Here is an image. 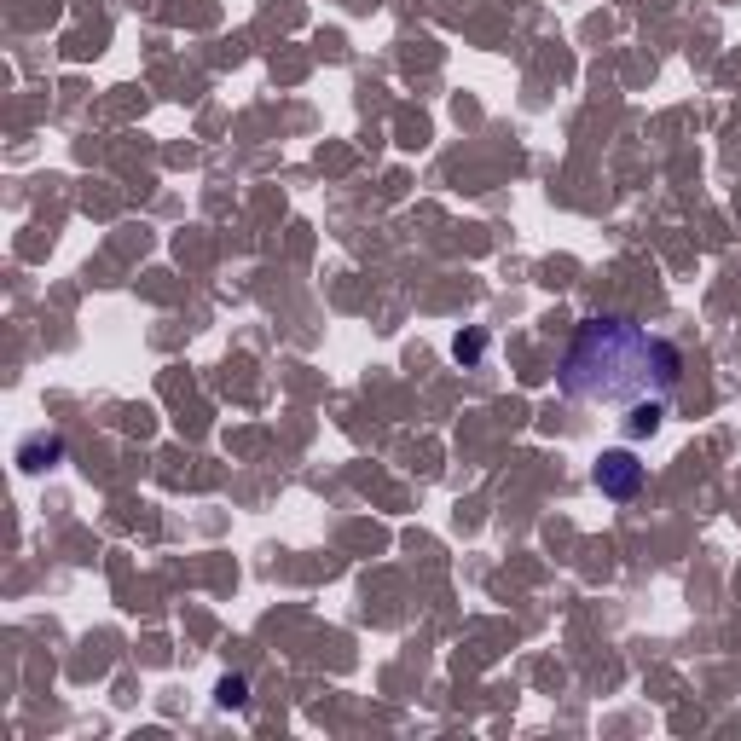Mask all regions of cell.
Masks as SVG:
<instances>
[{"mask_svg":"<svg viewBox=\"0 0 741 741\" xmlns=\"http://www.w3.org/2000/svg\"><path fill=\"white\" fill-rule=\"evenodd\" d=\"M64 458V440H47V435H35V440H24V452H18V464L24 469H47V464H58Z\"/></svg>","mask_w":741,"mask_h":741,"instance_id":"cell-4","label":"cell"},{"mask_svg":"<svg viewBox=\"0 0 741 741\" xmlns=\"http://www.w3.org/2000/svg\"><path fill=\"white\" fill-rule=\"evenodd\" d=\"M481 354H487V330H458L452 336V359L458 365H481Z\"/></svg>","mask_w":741,"mask_h":741,"instance_id":"cell-5","label":"cell"},{"mask_svg":"<svg viewBox=\"0 0 741 741\" xmlns=\"http://www.w3.org/2000/svg\"><path fill=\"white\" fill-rule=\"evenodd\" d=\"M215 701H220V707H249V684H244V678H220Z\"/></svg>","mask_w":741,"mask_h":741,"instance_id":"cell-6","label":"cell"},{"mask_svg":"<svg viewBox=\"0 0 741 741\" xmlns=\"http://www.w3.org/2000/svg\"><path fill=\"white\" fill-rule=\"evenodd\" d=\"M591 481H597V493H603V498L626 504V498H637V493H643V464H637V452L614 446V452H603V458H597Z\"/></svg>","mask_w":741,"mask_h":741,"instance_id":"cell-2","label":"cell"},{"mask_svg":"<svg viewBox=\"0 0 741 741\" xmlns=\"http://www.w3.org/2000/svg\"><path fill=\"white\" fill-rule=\"evenodd\" d=\"M678 377H684V354L626 313H591L556 365V388L579 406L672 400Z\"/></svg>","mask_w":741,"mask_h":741,"instance_id":"cell-1","label":"cell"},{"mask_svg":"<svg viewBox=\"0 0 741 741\" xmlns=\"http://www.w3.org/2000/svg\"><path fill=\"white\" fill-rule=\"evenodd\" d=\"M660 423H666V400H632V406H626V417H620V429H626V440L655 435Z\"/></svg>","mask_w":741,"mask_h":741,"instance_id":"cell-3","label":"cell"}]
</instances>
